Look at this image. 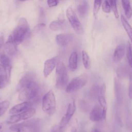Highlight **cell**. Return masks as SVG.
<instances>
[{"label": "cell", "instance_id": "obj_24", "mask_svg": "<svg viewBox=\"0 0 132 132\" xmlns=\"http://www.w3.org/2000/svg\"><path fill=\"white\" fill-rule=\"evenodd\" d=\"M63 22L64 21H61L59 20L54 21L50 23L49 27L53 31L59 30L63 27Z\"/></svg>", "mask_w": 132, "mask_h": 132}, {"label": "cell", "instance_id": "obj_3", "mask_svg": "<svg viewBox=\"0 0 132 132\" xmlns=\"http://www.w3.org/2000/svg\"><path fill=\"white\" fill-rule=\"evenodd\" d=\"M69 81V76L65 65L61 61L57 62L56 70V87L59 89L66 88Z\"/></svg>", "mask_w": 132, "mask_h": 132}, {"label": "cell", "instance_id": "obj_36", "mask_svg": "<svg viewBox=\"0 0 132 132\" xmlns=\"http://www.w3.org/2000/svg\"><path fill=\"white\" fill-rule=\"evenodd\" d=\"M91 132H101L98 129L96 128H94L92 129Z\"/></svg>", "mask_w": 132, "mask_h": 132}, {"label": "cell", "instance_id": "obj_37", "mask_svg": "<svg viewBox=\"0 0 132 132\" xmlns=\"http://www.w3.org/2000/svg\"><path fill=\"white\" fill-rule=\"evenodd\" d=\"M71 132H77V129L76 128L74 127L72 129V130H71Z\"/></svg>", "mask_w": 132, "mask_h": 132}, {"label": "cell", "instance_id": "obj_30", "mask_svg": "<svg viewBox=\"0 0 132 132\" xmlns=\"http://www.w3.org/2000/svg\"><path fill=\"white\" fill-rule=\"evenodd\" d=\"M102 10L104 12L106 13H109L111 12V8L109 0H105L102 4Z\"/></svg>", "mask_w": 132, "mask_h": 132}, {"label": "cell", "instance_id": "obj_33", "mask_svg": "<svg viewBox=\"0 0 132 132\" xmlns=\"http://www.w3.org/2000/svg\"><path fill=\"white\" fill-rule=\"evenodd\" d=\"M65 129V128H61L59 125H55L52 128L51 132H64Z\"/></svg>", "mask_w": 132, "mask_h": 132}, {"label": "cell", "instance_id": "obj_27", "mask_svg": "<svg viewBox=\"0 0 132 132\" xmlns=\"http://www.w3.org/2000/svg\"><path fill=\"white\" fill-rule=\"evenodd\" d=\"M102 0H94L93 3V15L95 19L97 18L98 11L100 10V7L101 6Z\"/></svg>", "mask_w": 132, "mask_h": 132}, {"label": "cell", "instance_id": "obj_1", "mask_svg": "<svg viewBox=\"0 0 132 132\" xmlns=\"http://www.w3.org/2000/svg\"><path fill=\"white\" fill-rule=\"evenodd\" d=\"M29 29V24L26 19L23 17L21 18L13 31L12 35H11L16 45L21 43L28 36L30 33Z\"/></svg>", "mask_w": 132, "mask_h": 132}, {"label": "cell", "instance_id": "obj_35", "mask_svg": "<svg viewBox=\"0 0 132 132\" xmlns=\"http://www.w3.org/2000/svg\"><path fill=\"white\" fill-rule=\"evenodd\" d=\"M4 42V37L3 32L0 31V47H1Z\"/></svg>", "mask_w": 132, "mask_h": 132}, {"label": "cell", "instance_id": "obj_16", "mask_svg": "<svg viewBox=\"0 0 132 132\" xmlns=\"http://www.w3.org/2000/svg\"><path fill=\"white\" fill-rule=\"evenodd\" d=\"M125 53V46L124 44L118 45L115 48L113 55V60L115 62L120 61L123 58Z\"/></svg>", "mask_w": 132, "mask_h": 132}, {"label": "cell", "instance_id": "obj_23", "mask_svg": "<svg viewBox=\"0 0 132 132\" xmlns=\"http://www.w3.org/2000/svg\"><path fill=\"white\" fill-rule=\"evenodd\" d=\"M82 60L85 68L87 70L90 69L91 67V61L88 53L85 51H82Z\"/></svg>", "mask_w": 132, "mask_h": 132}, {"label": "cell", "instance_id": "obj_18", "mask_svg": "<svg viewBox=\"0 0 132 132\" xmlns=\"http://www.w3.org/2000/svg\"><path fill=\"white\" fill-rule=\"evenodd\" d=\"M77 11L80 16L86 15L88 10V4L86 0H78L76 5Z\"/></svg>", "mask_w": 132, "mask_h": 132}, {"label": "cell", "instance_id": "obj_17", "mask_svg": "<svg viewBox=\"0 0 132 132\" xmlns=\"http://www.w3.org/2000/svg\"><path fill=\"white\" fill-rule=\"evenodd\" d=\"M114 89L116 96L117 103L120 104L122 101L123 97L122 88L120 81L116 78L114 79Z\"/></svg>", "mask_w": 132, "mask_h": 132}, {"label": "cell", "instance_id": "obj_4", "mask_svg": "<svg viewBox=\"0 0 132 132\" xmlns=\"http://www.w3.org/2000/svg\"><path fill=\"white\" fill-rule=\"evenodd\" d=\"M39 91L38 84L35 81H32L21 90L19 95V99L24 102L30 101L37 96Z\"/></svg>", "mask_w": 132, "mask_h": 132}, {"label": "cell", "instance_id": "obj_7", "mask_svg": "<svg viewBox=\"0 0 132 132\" xmlns=\"http://www.w3.org/2000/svg\"><path fill=\"white\" fill-rule=\"evenodd\" d=\"M88 81V77L86 74H82L73 78L68 84L65 89L67 93L79 90L84 87Z\"/></svg>", "mask_w": 132, "mask_h": 132}, {"label": "cell", "instance_id": "obj_28", "mask_svg": "<svg viewBox=\"0 0 132 132\" xmlns=\"http://www.w3.org/2000/svg\"><path fill=\"white\" fill-rule=\"evenodd\" d=\"M109 3L111 6V9L113 11V13L116 18H118L119 17V14L118 12L117 5V0H109Z\"/></svg>", "mask_w": 132, "mask_h": 132}, {"label": "cell", "instance_id": "obj_31", "mask_svg": "<svg viewBox=\"0 0 132 132\" xmlns=\"http://www.w3.org/2000/svg\"><path fill=\"white\" fill-rule=\"evenodd\" d=\"M129 84L128 88V94L129 98L132 100V70H130L129 75Z\"/></svg>", "mask_w": 132, "mask_h": 132}, {"label": "cell", "instance_id": "obj_21", "mask_svg": "<svg viewBox=\"0 0 132 132\" xmlns=\"http://www.w3.org/2000/svg\"><path fill=\"white\" fill-rule=\"evenodd\" d=\"M130 70L129 71L127 67L124 65H121L118 67L116 70V73L118 77V78L120 79H123L127 77L128 76H129V73Z\"/></svg>", "mask_w": 132, "mask_h": 132}, {"label": "cell", "instance_id": "obj_32", "mask_svg": "<svg viewBox=\"0 0 132 132\" xmlns=\"http://www.w3.org/2000/svg\"><path fill=\"white\" fill-rule=\"evenodd\" d=\"M9 82L6 76L4 74H0V89L4 88Z\"/></svg>", "mask_w": 132, "mask_h": 132}, {"label": "cell", "instance_id": "obj_20", "mask_svg": "<svg viewBox=\"0 0 132 132\" xmlns=\"http://www.w3.org/2000/svg\"><path fill=\"white\" fill-rule=\"evenodd\" d=\"M78 56L76 52L71 53L69 59V68L71 71H74L77 68Z\"/></svg>", "mask_w": 132, "mask_h": 132}, {"label": "cell", "instance_id": "obj_6", "mask_svg": "<svg viewBox=\"0 0 132 132\" xmlns=\"http://www.w3.org/2000/svg\"><path fill=\"white\" fill-rule=\"evenodd\" d=\"M66 15L75 31L79 35H83L84 29L82 25L78 18L76 13L71 7H68L67 8L66 10Z\"/></svg>", "mask_w": 132, "mask_h": 132}, {"label": "cell", "instance_id": "obj_39", "mask_svg": "<svg viewBox=\"0 0 132 132\" xmlns=\"http://www.w3.org/2000/svg\"><path fill=\"white\" fill-rule=\"evenodd\" d=\"M2 126L0 125V130L2 129Z\"/></svg>", "mask_w": 132, "mask_h": 132}, {"label": "cell", "instance_id": "obj_34", "mask_svg": "<svg viewBox=\"0 0 132 132\" xmlns=\"http://www.w3.org/2000/svg\"><path fill=\"white\" fill-rule=\"evenodd\" d=\"M59 3L58 0H47V4L50 7H53L56 6Z\"/></svg>", "mask_w": 132, "mask_h": 132}, {"label": "cell", "instance_id": "obj_22", "mask_svg": "<svg viewBox=\"0 0 132 132\" xmlns=\"http://www.w3.org/2000/svg\"><path fill=\"white\" fill-rule=\"evenodd\" d=\"M121 3L125 15L127 19H129L132 15V8L130 6V0H121Z\"/></svg>", "mask_w": 132, "mask_h": 132}, {"label": "cell", "instance_id": "obj_8", "mask_svg": "<svg viewBox=\"0 0 132 132\" xmlns=\"http://www.w3.org/2000/svg\"><path fill=\"white\" fill-rule=\"evenodd\" d=\"M36 113V110L34 108H30L21 112L14 114L7 121L8 124H13L22 120H25L32 117Z\"/></svg>", "mask_w": 132, "mask_h": 132}, {"label": "cell", "instance_id": "obj_15", "mask_svg": "<svg viewBox=\"0 0 132 132\" xmlns=\"http://www.w3.org/2000/svg\"><path fill=\"white\" fill-rule=\"evenodd\" d=\"M73 38V36L71 34H61L56 36V41L59 45L63 46L70 43Z\"/></svg>", "mask_w": 132, "mask_h": 132}, {"label": "cell", "instance_id": "obj_29", "mask_svg": "<svg viewBox=\"0 0 132 132\" xmlns=\"http://www.w3.org/2000/svg\"><path fill=\"white\" fill-rule=\"evenodd\" d=\"M9 104L10 103L8 101H4L0 102V117L7 111L9 108Z\"/></svg>", "mask_w": 132, "mask_h": 132}, {"label": "cell", "instance_id": "obj_14", "mask_svg": "<svg viewBox=\"0 0 132 132\" xmlns=\"http://www.w3.org/2000/svg\"><path fill=\"white\" fill-rule=\"evenodd\" d=\"M35 75L32 72H28L26 73L20 80L17 86V91H20L22 90L25 86H26L30 82L34 81Z\"/></svg>", "mask_w": 132, "mask_h": 132}, {"label": "cell", "instance_id": "obj_11", "mask_svg": "<svg viewBox=\"0 0 132 132\" xmlns=\"http://www.w3.org/2000/svg\"><path fill=\"white\" fill-rule=\"evenodd\" d=\"M89 119L93 122H99L103 120L102 108L100 105H95L89 114Z\"/></svg>", "mask_w": 132, "mask_h": 132}, {"label": "cell", "instance_id": "obj_26", "mask_svg": "<svg viewBox=\"0 0 132 132\" xmlns=\"http://www.w3.org/2000/svg\"><path fill=\"white\" fill-rule=\"evenodd\" d=\"M0 63L4 67L10 66V60L8 56L4 53H0Z\"/></svg>", "mask_w": 132, "mask_h": 132}, {"label": "cell", "instance_id": "obj_19", "mask_svg": "<svg viewBox=\"0 0 132 132\" xmlns=\"http://www.w3.org/2000/svg\"><path fill=\"white\" fill-rule=\"evenodd\" d=\"M120 19L122 26L126 32L131 43H132V27L130 26L128 21L123 15H121Z\"/></svg>", "mask_w": 132, "mask_h": 132}, {"label": "cell", "instance_id": "obj_2", "mask_svg": "<svg viewBox=\"0 0 132 132\" xmlns=\"http://www.w3.org/2000/svg\"><path fill=\"white\" fill-rule=\"evenodd\" d=\"M10 129L13 131L41 132V121L39 119H32L13 125L10 127Z\"/></svg>", "mask_w": 132, "mask_h": 132}, {"label": "cell", "instance_id": "obj_25", "mask_svg": "<svg viewBox=\"0 0 132 132\" xmlns=\"http://www.w3.org/2000/svg\"><path fill=\"white\" fill-rule=\"evenodd\" d=\"M126 58L129 67L132 70V49L130 43L128 42L126 47Z\"/></svg>", "mask_w": 132, "mask_h": 132}, {"label": "cell", "instance_id": "obj_13", "mask_svg": "<svg viewBox=\"0 0 132 132\" xmlns=\"http://www.w3.org/2000/svg\"><path fill=\"white\" fill-rule=\"evenodd\" d=\"M16 45L12 36L10 35L5 45V52L9 56H14L17 51Z\"/></svg>", "mask_w": 132, "mask_h": 132}, {"label": "cell", "instance_id": "obj_10", "mask_svg": "<svg viewBox=\"0 0 132 132\" xmlns=\"http://www.w3.org/2000/svg\"><path fill=\"white\" fill-rule=\"evenodd\" d=\"M57 57H54L47 59L44 64L43 75L44 77H47L52 72L57 64Z\"/></svg>", "mask_w": 132, "mask_h": 132}, {"label": "cell", "instance_id": "obj_5", "mask_svg": "<svg viewBox=\"0 0 132 132\" xmlns=\"http://www.w3.org/2000/svg\"><path fill=\"white\" fill-rule=\"evenodd\" d=\"M42 110L48 116H52L56 111V100L52 90L48 91L43 97Z\"/></svg>", "mask_w": 132, "mask_h": 132}, {"label": "cell", "instance_id": "obj_9", "mask_svg": "<svg viewBox=\"0 0 132 132\" xmlns=\"http://www.w3.org/2000/svg\"><path fill=\"white\" fill-rule=\"evenodd\" d=\"M76 110V105L75 101H73L69 104L66 113L62 117L59 123V126L61 128H65L67 124L69 122L71 118L73 117Z\"/></svg>", "mask_w": 132, "mask_h": 132}, {"label": "cell", "instance_id": "obj_12", "mask_svg": "<svg viewBox=\"0 0 132 132\" xmlns=\"http://www.w3.org/2000/svg\"><path fill=\"white\" fill-rule=\"evenodd\" d=\"M33 105V103L31 101L23 102L21 103L13 106L9 110V113L11 114H16L25 111L29 108H31Z\"/></svg>", "mask_w": 132, "mask_h": 132}, {"label": "cell", "instance_id": "obj_38", "mask_svg": "<svg viewBox=\"0 0 132 132\" xmlns=\"http://www.w3.org/2000/svg\"><path fill=\"white\" fill-rule=\"evenodd\" d=\"M19 1H21V2H24V1H27V0H19Z\"/></svg>", "mask_w": 132, "mask_h": 132}]
</instances>
